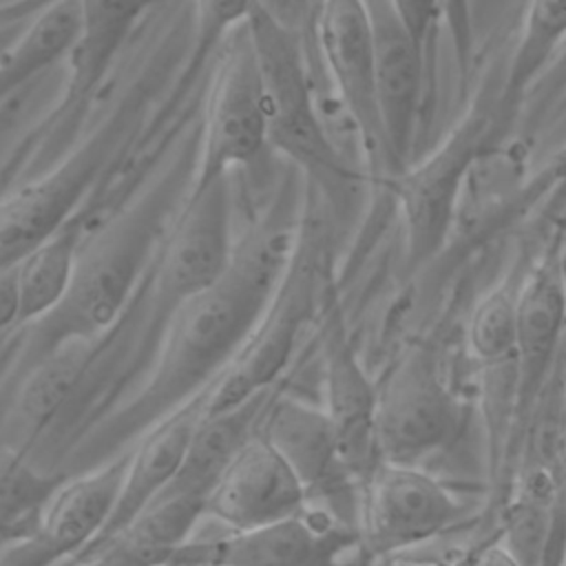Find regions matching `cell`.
<instances>
[{
    "label": "cell",
    "mask_w": 566,
    "mask_h": 566,
    "mask_svg": "<svg viewBox=\"0 0 566 566\" xmlns=\"http://www.w3.org/2000/svg\"><path fill=\"white\" fill-rule=\"evenodd\" d=\"M294 250L296 239L281 230L256 232L237 243L230 268L214 285L168 312L150 376L117 416L122 427L155 424L219 380L268 312Z\"/></svg>",
    "instance_id": "obj_1"
},
{
    "label": "cell",
    "mask_w": 566,
    "mask_h": 566,
    "mask_svg": "<svg viewBox=\"0 0 566 566\" xmlns=\"http://www.w3.org/2000/svg\"><path fill=\"white\" fill-rule=\"evenodd\" d=\"M265 104L268 142L287 157L334 206H347L363 184L334 144L314 102L301 46L292 31L256 0L245 22Z\"/></svg>",
    "instance_id": "obj_2"
},
{
    "label": "cell",
    "mask_w": 566,
    "mask_h": 566,
    "mask_svg": "<svg viewBox=\"0 0 566 566\" xmlns=\"http://www.w3.org/2000/svg\"><path fill=\"white\" fill-rule=\"evenodd\" d=\"M495 104L497 95L480 97L438 148L409 164L387 186L402 217L409 270L433 261L449 239L467 177L495 144Z\"/></svg>",
    "instance_id": "obj_3"
},
{
    "label": "cell",
    "mask_w": 566,
    "mask_h": 566,
    "mask_svg": "<svg viewBox=\"0 0 566 566\" xmlns=\"http://www.w3.org/2000/svg\"><path fill=\"white\" fill-rule=\"evenodd\" d=\"M325 256V245L314 232L296 239L292 263L268 312L237 358L208 389L206 416L223 413L270 391L294 349L298 329L318 310L323 287L332 276Z\"/></svg>",
    "instance_id": "obj_4"
},
{
    "label": "cell",
    "mask_w": 566,
    "mask_h": 566,
    "mask_svg": "<svg viewBox=\"0 0 566 566\" xmlns=\"http://www.w3.org/2000/svg\"><path fill=\"white\" fill-rule=\"evenodd\" d=\"M318 42L338 97L356 128L367 170L371 179L387 188L396 170L380 119L374 27L367 0H321Z\"/></svg>",
    "instance_id": "obj_5"
},
{
    "label": "cell",
    "mask_w": 566,
    "mask_h": 566,
    "mask_svg": "<svg viewBox=\"0 0 566 566\" xmlns=\"http://www.w3.org/2000/svg\"><path fill=\"white\" fill-rule=\"evenodd\" d=\"M265 146L270 142L261 75L248 29L241 27L223 42L212 77L195 186L226 179L230 170L252 164Z\"/></svg>",
    "instance_id": "obj_6"
},
{
    "label": "cell",
    "mask_w": 566,
    "mask_h": 566,
    "mask_svg": "<svg viewBox=\"0 0 566 566\" xmlns=\"http://www.w3.org/2000/svg\"><path fill=\"white\" fill-rule=\"evenodd\" d=\"M316 316L325 374L323 409L332 422L347 475L365 482L380 464L376 444L378 389L371 385L352 345L334 276L323 287Z\"/></svg>",
    "instance_id": "obj_7"
},
{
    "label": "cell",
    "mask_w": 566,
    "mask_h": 566,
    "mask_svg": "<svg viewBox=\"0 0 566 566\" xmlns=\"http://www.w3.org/2000/svg\"><path fill=\"white\" fill-rule=\"evenodd\" d=\"M153 241V223L119 219L117 226L82 250L75 283L64 303L44 321L51 347L95 336L106 329L124 307L142 261Z\"/></svg>",
    "instance_id": "obj_8"
},
{
    "label": "cell",
    "mask_w": 566,
    "mask_h": 566,
    "mask_svg": "<svg viewBox=\"0 0 566 566\" xmlns=\"http://www.w3.org/2000/svg\"><path fill=\"white\" fill-rule=\"evenodd\" d=\"M458 402L424 349L409 352L376 400L380 462L409 464L440 449L458 427Z\"/></svg>",
    "instance_id": "obj_9"
},
{
    "label": "cell",
    "mask_w": 566,
    "mask_h": 566,
    "mask_svg": "<svg viewBox=\"0 0 566 566\" xmlns=\"http://www.w3.org/2000/svg\"><path fill=\"white\" fill-rule=\"evenodd\" d=\"M234 252L228 177L192 186L157 265V294L166 310L214 285Z\"/></svg>",
    "instance_id": "obj_10"
},
{
    "label": "cell",
    "mask_w": 566,
    "mask_h": 566,
    "mask_svg": "<svg viewBox=\"0 0 566 566\" xmlns=\"http://www.w3.org/2000/svg\"><path fill=\"white\" fill-rule=\"evenodd\" d=\"M128 455L53 489L31 531L0 548V566H53L75 557L106 526Z\"/></svg>",
    "instance_id": "obj_11"
},
{
    "label": "cell",
    "mask_w": 566,
    "mask_h": 566,
    "mask_svg": "<svg viewBox=\"0 0 566 566\" xmlns=\"http://www.w3.org/2000/svg\"><path fill=\"white\" fill-rule=\"evenodd\" d=\"M363 486L360 535L376 555L427 542L460 513L453 495L418 467L380 462Z\"/></svg>",
    "instance_id": "obj_12"
},
{
    "label": "cell",
    "mask_w": 566,
    "mask_h": 566,
    "mask_svg": "<svg viewBox=\"0 0 566 566\" xmlns=\"http://www.w3.org/2000/svg\"><path fill=\"white\" fill-rule=\"evenodd\" d=\"M307 489L279 451L256 431L223 464L203 495V517L243 531L307 511Z\"/></svg>",
    "instance_id": "obj_13"
},
{
    "label": "cell",
    "mask_w": 566,
    "mask_h": 566,
    "mask_svg": "<svg viewBox=\"0 0 566 566\" xmlns=\"http://www.w3.org/2000/svg\"><path fill=\"white\" fill-rule=\"evenodd\" d=\"M566 332V250L555 237L524 272L513 349L515 409L528 411L544 394Z\"/></svg>",
    "instance_id": "obj_14"
},
{
    "label": "cell",
    "mask_w": 566,
    "mask_h": 566,
    "mask_svg": "<svg viewBox=\"0 0 566 566\" xmlns=\"http://www.w3.org/2000/svg\"><path fill=\"white\" fill-rule=\"evenodd\" d=\"M374 27L376 91L396 175L411 164L424 88L427 51L409 35L387 0H367Z\"/></svg>",
    "instance_id": "obj_15"
},
{
    "label": "cell",
    "mask_w": 566,
    "mask_h": 566,
    "mask_svg": "<svg viewBox=\"0 0 566 566\" xmlns=\"http://www.w3.org/2000/svg\"><path fill=\"white\" fill-rule=\"evenodd\" d=\"M343 544L327 520L301 513L274 524L228 531L206 542H186L175 566H332Z\"/></svg>",
    "instance_id": "obj_16"
},
{
    "label": "cell",
    "mask_w": 566,
    "mask_h": 566,
    "mask_svg": "<svg viewBox=\"0 0 566 566\" xmlns=\"http://www.w3.org/2000/svg\"><path fill=\"white\" fill-rule=\"evenodd\" d=\"M208 389L159 418L128 455L124 482L104 531L93 539L108 537L153 506L179 475L192 440L206 418ZM91 542V544H93Z\"/></svg>",
    "instance_id": "obj_17"
},
{
    "label": "cell",
    "mask_w": 566,
    "mask_h": 566,
    "mask_svg": "<svg viewBox=\"0 0 566 566\" xmlns=\"http://www.w3.org/2000/svg\"><path fill=\"white\" fill-rule=\"evenodd\" d=\"M97 170V148H86L49 177L0 201V270L18 265L31 250L71 221V210Z\"/></svg>",
    "instance_id": "obj_18"
},
{
    "label": "cell",
    "mask_w": 566,
    "mask_h": 566,
    "mask_svg": "<svg viewBox=\"0 0 566 566\" xmlns=\"http://www.w3.org/2000/svg\"><path fill=\"white\" fill-rule=\"evenodd\" d=\"M201 517V493L166 491L130 524L80 551L71 566H168Z\"/></svg>",
    "instance_id": "obj_19"
},
{
    "label": "cell",
    "mask_w": 566,
    "mask_h": 566,
    "mask_svg": "<svg viewBox=\"0 0 566 566\" xmlns=\"http://www.w3.org/2000/svg\"><path fill=\"white\" fill-rule=\"evenodd\" d=\"M259 433L294 469L307 495L334 484L336 478H349L323 407L296 398H276L268 402Z\"/></svg>",
    "instance_id": "obj_20"
},
{
    "label": "cell",
    "mask_w": 566,
    "mask_h": 566,
    "mask_svg": "<svg viewBox=\"0 0 566 566\" xmlns=\"http://www.w3.org/2000/svg\"><path fill=\"white\" fill-rule=\"evenodd\" d=\"M566 44V0H531L495 104V137L504 135L526 93Z\"/></svg>",
    "instance_id": "obj_21"
},
{
    "label": "cell",
    "mask_w": 566,
    "mask_h": 566,
    "mask_svg": "<svg viewBox=\"0 0 566 566\" xmlns=\"http://www.w3.org/2000/svg\"><path fill=\"white\" fill-rule=\"evenodd\" d=\"M82 250L80 226L69 221L15 265L20 323H40L64 303L75 283Z\"/></svg>",
    "instance_id": "obj_22"
},
{
    "label": "cell",
    "mask_w": 566,
    "mask_h": 566,
    "mask_svg": "<svg viewBox=\"0 0 566 566\" xmlns=\"http://www.w3.org/2000/svg\"><path fill=\"white\" fill-rule=\"evenodd\" d=\"M77 38L69 53L73 86L91 91L108 71L148 0H75Z\"/></svg>",
    "instance_id": "obj_23"
},
{
    "label": "cell",
    "mask_w": 566,
    "mask_h": 566,
    "mask_svg": "<svg viewBox=\"0 0 566 566\" xmlns=\"http://www.w3.org/2000/svg\"><path fill=\"white\" fill-rule=\"evenodd\" d=\"M524 272L513 268L493 290H489L475 305L467 340L471 354L486 367L509 363L515 349L517 296Z\"/></svg>",
    "instance_id": "obj_24"
},
{
    "label": "cell",
    "mask_w": 566,
    "mask_h": 566,
    "mask_svg": "<svg viewBox=\"0 0 566 566\" xmlns=\"http://www.w3.org/2000/svg\"><path fill=\"white\" fill-rule=\"evenodd\" d=\"M197 49L203 55L245 27L256 0H192Z\"/></svg>",
    "instance_id": "obj_25"
},
{
    "label": "cell",
    "mask_w": 566,
    "mask_h": 566,
    "mask_svg": "<svg viewBox=\"0 0 566 566\" xmlns=\"http://www.w3.org/2000/svg\"><path fill=\"white\" fill-rule=\"evenodd\" d=\"M409 35L427 51V42L440 15L442 0H387Z\"/></svg>",
    "instance_id": "obj_26"
},
{
    "label": "cell",
    "mask_w": 566,
    "mask_h": 566,
    "mask_svg": "<svg viewBox=\"0 0 566 566\" xmlns=\"http://www.w3.org/2000/svg\"><path fill=\"white\" fill-rule=\"evenodd\" d=\"M20 323V292L15 265L0 270V334Z\"/></svg>",
    "instance_id": "obj_27"
},
{
    "label": "cell",
    "mask_w": 566,
    "mask_h": 566,
    "mask_svg": "<svg viewBox=\"0 0 566 566\" xmlns=\"http://www.w3.org/2000/svg\"><path fill=\"white\" fill-rule=\"evenodd\" d=\"M464 566H522L504 544H491L475 553Z\"/></svg>",
    "instance_id": "obj_28"
},
{
    "label": "cell",
    "mask_w": 566,
    "mask_h": 566,
    "mask_svg": "<svg viewBox=\"0 0 566 566\" xmlns=\"http://www.w3.org/2000/svg\"><path fill=\"white\" fill-rule=\"evenodd\" d=\"M559 493L566 506V378L562 387V462H559Z\"/></svg>",
    "instance_id": "obj_29"
},
{
    "label": "cell",
    "mask_w": 566,
    "mask_h": 566,
    "mask_svg": "<svg viewBox=\"0 0 566 566\" xmlns=\"http://www.w3.org/2000/svg\"><path fill=\"white\" fill-rule=\"evenodd\" d=\"M559 168H566V148H564V155L559 157Z\"/></svg>",
    "instance_id": "obj_30"
},
{
    "label": "cell",
    "mask_w": 566,
    "mask_h": 566,
    "mask_svg": "<svg viewBox=\"0 0 566 566\" xmlns=\"http://www.w3.org/2000/svg\"><path fill=\"white\" fill-rule=\"evenodd\" d=\"M562 566H566V562H564V564H562Z\"/></svg>",
    "instance_id": "obj_31"
}]
</instances>
